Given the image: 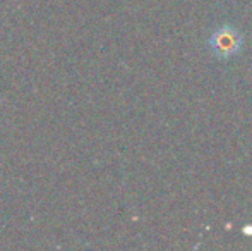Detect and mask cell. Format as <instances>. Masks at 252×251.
I'll use <instances>...</instances> for the list:
<instances>
[{"label": "cell", "instance_id": "6da1fadb", "mask_svg": "<svg viewBox=\"0 0 252 251\" xmlns=\"http://www.w3.org/2000/svg\"><path fill=\"white\" fill-rule=\"evenodd\" d=\"M209 43H211V48L216 55H220V57H228V55H233L239 50L240 36L237 31L220 30L213 35Z\"/></svg>", "mask_w": 252, "mask_h": 251}]
</instances>
